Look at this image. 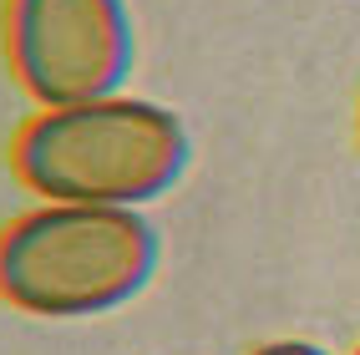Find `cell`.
Segmentation results:
<instances>
[{
	"mask_svg": "<svg viewBox=\"0 0 360 355\" xmlns=\"http://www.w3.org/2000/svg\"><path fill=\"white\" fill-rule=\"evenodd\" d=\"M188 127L148 97L41 107L11 142V168L41 203L148 208L188 168Z\"/></svg>",
	"mask_w": 360,
	"mask_h": 355,
	"instance_id": "cell-1",
	"label": "cell"
},
{
	"mask_svg": "<svg viewBox=\"0 0 360 355\" xmlns=\"http://www.w3.org/2000/svg\"><path fill=\"white\" fill-rule=\"evenodd\" d=\"M162 239L142 208L36 203L0 228V299L36 320H91L153 284Z\"/></svg>",
	"mask_w": 360,
	"mask_h": 355,
	"instance_id": "cell-2",
	"label": "cell"
},
{
	"mask_svg": "<svg viewBox=\"0 0 360 355\" xmlns=\"http://www.w3.org/2000/svg\"><path fill=\"white\" fill-rule=\"evenodd\" d=\"M0 41L36 107L117 97L137 61L127 0H6Z\"/></svg>",
	"mask_w": 360,
	"mask_h": 355,
	"instance_id": "cell-3",
	"label": "cell"
},
{
	"mask_svg": "<svg viewBox=\"0 0 360 355\" xmlns=\"http://www.w3.org/2000/svg\"><path fill=\"white\" fill-rule=\"evenodd\" d=\"M254 355H330V350L315 340H264Z\"/></svg>",
	"mask_w": 360,
	"mask_h": 355,
	"instance_id": "cell-4",
	"label": "cell"
},
{
	"mask_svg": "<svg viewBox=\"0 0 360 355\" xmlns=\"http://www.w3.org/2000/svg\"><path fill=\"white\" fill-rule=\"evenodd\" d=\"M350 355H360V345H355V350H350Z\"/></svg>",
	"mask_w": 360,
	"mask_h": 355,
	"instance_id": "cell-5",
	"label": "cell"
},
{
	"mask_svg": "<svg viewBox=\"0 0 360 355\" xmlns=\"http://www.w3.org/2000/svg\"><path fill=\"white\" fill-rule=\"evenodd\" d=\"M355 122H360V112H355Z\"/></svg>",
	"mask_w": 360,
	"mask_h": 355,
	"instance_id": "cell-6",
	"label": "cell"
}]
</instances>
